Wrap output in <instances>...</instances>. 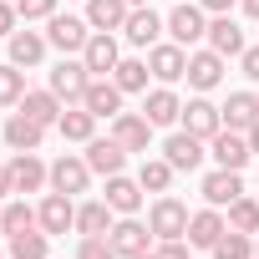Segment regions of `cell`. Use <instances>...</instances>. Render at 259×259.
<instances>
[{
    "label": "cell",
    "instance_id": "obj_46",
    "mask_svg": "<svg viewBox=\"0 0 259 259\" xmlns=\"http://www.w3.org/2000/svg\"><path fill=\"white\" fill-rule=\"evenodd\" d=\"M244 138H249V153H259V122L249 127V133H244Z\"/></svg>",
    "mask_w": 259,
    "mask_h": 259
},
{
    "label": "cell",
    "instance_id": "obj_35",
    "mask_svg": "<svg viewBox=\"0 0 259 259\" xmlns=\"http://www.w3.org/2000/svg\"><path fill=\"white\" fill-rule=\"evenodd\" d=\"M26 92H31V87H26V66L6 61V66H0V107H21Z\"/></svg>",
    "mask_w": 259,
    "mask_h": 259
},
{
    "label": "cell",
    "instance_id": "obj_39",
    "mask_svg": "<svg viewBox=\"0 0 259 259\" xmlns=\"http://www.w3.org/2000/svg\"><path fill=\"white\" fill-rule=\"evenodd\" d=\"M16 11H21L26 26H31V21H51V16H56V0H16Z\"/></svg>",
    "mask_w": 259,
    "mask_h": 259
},
{
    "label": "cell",
    "instance_id": "obj_32",
    "mask_svg": "<svg viewBox=\"0 0 259 259\" xmlns=\"http://www.w3.org/2000/svg\"><path fill=\"white\" fill-rule=\"evenodd\" d=\"M26 229H41V219H36V208L26 203V198H11V203H0V234H26Z\"/></svg>",
    "mask_w": 259,
    "mask_h": 259
},
{
    "label": "cell",
    "instance_id": "obj_4",
    "mask_svg": "<svg viewBox=\"0 0 259 259\" xmlns=\"http://www.w3.org/2000/svg\"><path fill=\"white\" fill-rule=\"evenodd\" d=\"M87 87H92V71H87L81 56H61V61L51 66V92H56L66 107H76V102L87 97Z\"/></svg>",
    "mask_w": 259,
    "mask_h": 259
},
{
    "label": "cell",
    "instance_id": "obj_11",
    "mask_svg": "<svg viewBox=\"0 0 259 259\" xmlns=\"http://www.w3.org/2000/svg\"><path fill=\"white\" fill-rule=\"evenodd\" d=\"M112 138H117L127 153H143V158H148V148H153V122H148L143 112H117V117H112Z\"/></svg>",
    "mask_w": 259,
    "mask_h": 259
},
{
    "label": "cell",
    "instance_id": "obj_36",
    "mask_svg": "<svg viewBox=\"0 0 259 259\" xmlns=\"http://www.w3.org/2000/svg\"><path fill=\"white\" fill-rule=\"evenodd\" d=\"M224 219H229V229H239V234H259V198H249V193L234 198Z\"/></svg>",
    "mask_w": 259,
    "mask_h": 259
},
{
    "label": "cell",
    "instance_id": "obj_1",
    "mask_svg": "<svg viewBox=\"0 0 259 259\" xmlns=\"http://www.w3.org/2000/svg\"><path fill=\"white\" fill-rule=\"evenodd\" d=\"M188 203L183 198H173V193H158L153 198V208H148V229L158 234V239H188Z\"/></svg>",
    "mask_w": 259,
    "mask_h": 259
},
{
    "label": "cell",
    "instance_id": "obj_7",
    "mask_svg": "<svg viewBox=\"0 0 259 259\" xmlns=\"http://www.w3.org/2000/svg\"><path fill=\"white\" fill-rule=\"evenodd\" d=\"M178 122H183V133H193V138H203V143H208L219 127H224V107H213V102H208V92H193V97L183 102V117H178Z\"/></svg>",
    "mask_w": 259,
    "mask_h": 259
},
{
    "label": "cell",
    "instance_id": "obj_44",
    "mask_svg": "<svg viewBox=\"0 0 259 259\" xmlns=\"http://www.w3.org/2000/svg\"><path fill=\"white\" fill-rule=\"evenodd\" d=\"M16 193V183H11V163H0V198H11Z\"/></svg>",
    "mask_w": 259,
    "mask_h": 259
},
{
    "label": "cell",
    "instance_id": "obj_31",
    "mask_svg": "<svg viewBox=\"0 0 259 259\" xmlns=\"http://www.w3.org/2000/svg\"><path fill=\"white\" fill-rule=\"evenodd\" d=\"M56 133H61L66 143H92V138H97V117H92V112L76 102V107H66V112H61Z\"/></svg>",
    "mask_w": 259,
    "mask_h": 259
},
{
    "label": "cell",
    "instance_id": "obj_47",
    "mask_svg": "<svg viewBox=\"0 0 259 259\" xmlns=\"http://www.w3.org/2000/svg\"><path fill=\"white\" fill-rule=\"evenodd\" d=\"M138 259H163V254H158V249H148V254H138Z\"/></svg>",
    "mask_w": 259,
    "mask_h": 259
},
{
    "label": "cell",
    "instance_id": "obj_5",
    "mask_svg": "<svg viewBox=\"0 0 259 259\" xmlns=\"http://www.w3.org/2000/svg\"><path fill=\"white\" fill-rule=\"evenodd\" d=\"M163 31H168V21L153 6H133V11H127V26H122V41L138 46V51H153L163 41Z\"/></svg>",
    "mask_w": 259,
    "mask_h": 259
},
{
    "label": "cell",
    "instance_id": "obj_27",
    "mask_svg": "<svg viewBox=\"0 0 259 259\" xmlns=\"http://www.w3.org/2000/svg\"><path fill=\"white\" fill-rule=\"evenodd\" d=\"M127 0H87V26L92 31H117L122 36V26H127Z\"/></svg>",
    "mask_w": 259,
    "mask_h": 259
},
{
    "label": "cell",
    "instance_id": "obj_25",
    "mask_svg": "<svg viewBox=\"0 0 259 259\" xmlns=\"http://www.w3.org/2000/svg\"><path fill=\"white\" fill-rule=\"evenodd\" d=\"M143 198H148V188H143L138 178H127V173H112V178H107V203H112L117 213H138Z\"/></svg>",
    "mask_w": 259,
    "mask_h": 259
},
{
    "label": "cell",
    "instance_id": "obj_10",
    "mask_svg": "<svg viewBox=\"0 0 259 259\" xmlns=\"http://www.w3.org/2000/svg\"><path fill=\"white\" fill-rule=\"evenodd\" d=\"M81 61L92 76H112L117 61H122V46H117V31H92V41L81 46Z\"/></svg>",
    "mask_w": 259,
    "mask_h": 259
},
{
    "label": "cell",
    "instance_id": "obj_45",
    "mask_svg": "<svg viewBox=\"0 0 259 259\" xmlns=\"http://www.w3.org/2000/svg\"><path fill=\"white\" fill-rule=\"evenodd\" d=\"M239 11H244L249 21H259V0H239Z\"/></svg>",
    "mask_w": 259,
    "mask_h": 259
},
{
    "label": "cell",
    "instance_id": "obj_38",
    "mask_svg": "<svg viewBox=\"0 0 259 259\" xmlns=\"http://www.w3.org/2000/svg\"><path fill=\"white\" fill-rule=\"evenodd\" d=\"M76 259H117V249H112L107 234H97V239H81L76 244Z\"/></svg>",
    "mask_w": 259,
    "mask_h": 259
},
{
    "label": "cell",
    "instance_id": "obj_30",
    "mask_svg": "<svg viewBox=\"0 0 259 259\" xmlns=\"http://www.w3.org/2000/svg\"><path fill=\"white\" fill-rule=\"evenodd\" d=\"M6 254H11V259H51V234H46V229L11 234V239H6Z\"/></svg>",
    "mask_w": 259,
    "mask_h": 259
},
{
    "label": "cell",
    "instance_id": "obj_26",
    "mask_svg": "<svg viewBox=\"0 0 259 259\" xmlns=\"http://www.w3.org/2000/svg\"><path fill=\"white\" fill-rule=\"evenodd\" d=\"M254 122H259V92H229V102H224V127L249 133Z\"/></svg>",
    "mask_w": 259,
    "mask_h": 259
},
{
    "label": "cell",
    "instance_id": "obj_22",
    "mask_svg": "<svg viewBox=\"0 0 259 259\" xmlns=\"http://www.w3.org/2000/svg\"><path fill=\"white\" fill-rule=\"evenodd\" d=\"M203 41H208V46H213L224 61H229V56H244V46H249V41H244V26H239L234 16H213Z\"/></svg>",
    "mask_w": 259,
    "mask_h": 259
},
{
    "label": "cell",
    "instance_id": "obj_3",
    "mask_svg": "<svg viewBox=\"0 0 259 259\" xmlns=\"http://www.w3.org/2000/svg\"><path fill=\"white\" fill-rule=\"evenodd\" d=\"M107 239H112L117 259H138V254H148V249H153V239H158V234H153L138 213H117V224H112V234H107Z\"/></svg>",
    "mask_w": 259,
    "mask_h": 259
},
{
    "label": "cell",
    "instance_id": "obj_9",
    "mask_svg": "<svg viewBox=\"0 0 259 259\" xmlns=\"http://www.w3.org/2000/svg\"><path fill=\"white\" fill-rule=\"evenodd\" d=\"M208 158H213L219 168L244 173V163H249L254 153H249V138H244V133H234V127H219V133L208 138Z\"/></svg>",
    "mask_w": 259,
    "mask_h": 259
},
{
    "label": "cell",
    "instance_id": "obj_8",
    "mask_svg": "<svg viewBox=\"0 0 259 259\" xmlns=\"http://www.w3.org/2000/svg\"><path fill=\"white\" fill-rule=\"evenodd\" d=\"M148 71H153L163 87L183 81V76H188V46H178V41H158V46L148 51Z\"/></svg>",
    "mask_w": 259,
    "mask_h": 259
},
{
    "label": "cell",
    "instance_id": "obj_40",
    "mask_svg": "<svg viewBox=\"0 0 259 259\" xmlns=\"http://www.w3.org/2000/svg\"><path fill=\"white\" fill-rule=\"evenodd\" d=\"M158 254L163 259H188V239H158Z\"/></svg>",
    "mask_w": 259,
    "mask_h": 259
},
{
    "label": "cell",
    "instance_id": "obj_28",
    "mask_svg": "<svg viewBox=\"0 0 259 259\" xmlns=\"http://www.w3.org/2000/svg\"><path fill=\"white\" fill-rule=\"evenodd\" d=\"M6 41H11V61H16V66H36V61L46 56V46H51L46 31H11Z\"/></svg>",
    "mask_w": 259,
    "mask_h": 259
},
{
    "label": "cell",
    "instance_id": "obj_14",
    "mask_svg": "<svg viewBox=\"0 0 259 259\" xmlns=\"http://www.w3.org/2000/svg\"><path fill=\"white\" fill-rule=\"evenodd\" d=\"M122 97H127V92H122V87H117L112 76H92V87H87V97H81V107H87V112H92L97 122H102V117L112 122V117L122 112Z\"/></svg>",
    "mask_w": 259,
    "mask_h": 259
},
{
    "label": "cell",
    "instance_id": "obj_34",
    "mask_svg": "<svg viewBox=\"0 0 259 259\" xmlns=\"http://www.w3.org/2000/svg\"><path fill=\"white\" fill-rule=\"evenodd\" d=\"M148 56H122L117 61V71H112V81L122 87V92H148Z\"/></svg>",
    "mask_w": 259,
    "mask_h": 259
},
{
    "label": "cell",
    "instance_id": "obj_24",
    "mask_svg": "<svg viewBox=\"0 0 259 259\" xmlns=\"http://www.w3.org/2000/svg\"><path fill=\"white\" fill-rule=\"evenodd\" d=\"M112 224H117V208H112L107 198H92V203H81V208H76V234H81V239L112 234Z\"/></svg>",
    "mask_w": 259,
    "mask_h": 259
},
{
    "label": "cell",
    "instance_id": "obj_37",
    "mask_svg": "<svg viewBox=\"0 0 259 259\" xmlns=\"http://www.w3.org/2000/svg\"><path fill=\"white\" fill-rule=\"evenodd\" d=\"M213 259H254V234H239V229H224V239L208 249Z\"/></svg>",
    "mask_w": 259,
    "mask_h": 259
},
{
    "label": "cell",
    "instance_id": "obj_2",
    "mask_svg": "<svg viewBox=\"0 0 259 259\" xmlns=\"http://www.w3.org/2000/svg\"><path fill=\"white\" fill-rule=\"evenodd\" d=\"M163 21H168V36H173L178 46H188V51L208 36V11H203V6H193V0H178V6H173Z\"/></svg>",
    "mask_w": 259,
    "mask_h": 259
},
{
    "label": "cell",
    "instance_id": "obj_18",
    "mask_svg": "<svg viewBox=\"0 0 259 259\" xmlns=\"http://www.w3.org/2000/svg\"><path fill=\"white\" fill-rule=\"evenodd\" d=\"M143 117L153 122V127H173L178 117H183V102H178V92L173 87H153V92H143Z\"/></svg>",
    "mask_w": 259,
    "mask_h": 259
},
{
    "label": "cell",
    "instance_id": "obj_19",
    "mask_svg": "<svg viewBox=\"0 0 259 259\" xmlns=\"http://www.w3.org/2000/svg\"><path fill=\"white\" fill-rule=\"evenodd\" d=\"M11 183H16V193H41L51 183V168L41 163V153H16L11 158Z\"/></svg>",
    "mask_w": 259,
    "mask_h": 259
},
{
    "label": "cell",
    "instance_id": "obj_6",
    "mask_svg": "<svg viewBox=\"0 0 259 259\" xmlns=\"http://www.w3.org/2000/svg\"><path fill=\"white\" fill-rule=\"evenodd\" d=\"M46 41L61 51V56H81V46L92 41V26H87V16H51L46 21Z\"/></svg>",
    "mask_w": 259,
    "mask_h": 259
},
{
    "label": "cell",
    "instance_id": "obj_21",
    "mask_svg": "<svg viewBox=\"0 0 259 259\" xmlns=\"http://www.w3.org/2000/svg\"><path fill=\"white\" fill-rule=\"evenodd\" d=\"M163 158H168L178 173H193V168H198L208 153H203V138H193V133H183V127H178V133L163 143Z\"/></svg>",
    "mask_w": 259,
    "mask_h": 259
},
{
    "label": "cell",
    "instance_id": "obj_16",
    "mask_svg": "<svg viewBox=\"0 0 259 259\" xmlns=\"http://www.w3.org/2000/svg\"><path fill=\"white\" fill-rule=\"evenodd\" d=\"M198 193H203V203H213V208H229L234 198H244V178H239L234 168H213V173H203Z\"/></svg>",
    "mask_w": 259,
    "mask_h": 259
},
{
    "label": "cell",
    "instance_id": "obj_42",
    "mask_svg": "<svg viewBox=\"0 0 259 259\" xmlns=\"http://www.w3.org/2000/svg\"><path fill=\"white\" fill-rule=\"evenodd\" d=\"M16 21H21V11H16V6H6V0H0V36H11V31H16Z\"/></svg>",
    "mask_w": 259,
    "mask_h": 259
},
{
    "label": "cell",
    "instance_id": "obj_29",
    "mask_svg": "<svg viewBox=\"0 0 259 259\" xmlns=\"http://www.w3.org/2000/svg\"><path fill=\"white\" fill-rule=\"evenodd\" d=\"M21 112H26V117H36V122H46V127H56V122H61V112H66V102L46 87V92H26V97H21Z\"/></svg>",
    "mask_w": 259,
    "mask_h": 259
},
{
    "label": "cell",
    "instance_id": "obj_43",
    "mask_svg": "<svg viewBox=\"0 0 259 259\" xmlns=\"http://www.w3.org/2000/svg\"><path fill=\"white\" fill-rule=\"evenodd\" d=\"M198 6H203V11H208V16H229V11H234V6H239V0H198Z\"/></svg>",
    "mask_w": 259,
    "mask_h": 259
},
{
    "label": "cell",
    "instance_id": "obj_17",
    "mask_svg": "<svg viewBox=\"0 0 259 259\" xmlns=\"http://www.w3.org/2000/svg\"><path fill=\"white\" fill-rule=\"evenodd\" d=\"M36 219H41V229L56 239V234H66V229H76V203H71V193H46L41 198V208H36Z\"/></svg>",
    "mask_w": 259,
    "mask_h": 259
},
{
    "label": "cell",
    "instance_id": "obj_12",
    "mask_svg": "<svg viewBox=\"0 0 259 259\" xmlns=\"http://www.w3.org/2000/svg\"><path fill=\"white\" fill-rule=\"evenodd\" d=\"M51 188L56 193H87L92 188V168H87V158H76V153H61L56 163H51Z\"/></svg>",
    "mask_w": 259,
    "mask_h": 259
},
{
    "label": "cell",
    "instance_id": "obj_20",
    "mask_svg": "<svg viewBox=\"0 0 259 259\" xmlns=\"http://www.w3.org/2000/svg\"><path fill=\"white\" fill-rule=\"evenodd\" d=\"M6 143H11L16 153H41L46 122H36V117H26V112H11V117H6Z\"/></svg>",
    "mask_w": 259,
    "mask_h": 259
},
{
    "label": "cell",
    "instance_id": "obj_50",
    "mask_svg": "<svg viewBox=\"0 0 259 259\" xmlns=\"http://www.w3.org/2000/svg\"><path fill=\"white\" fill-rule=\"evenodd\" d=\"M0 259H11V254H6V249H0Z\"/></svg>",
    "mask_w": 259,
    "mask_h": 259
},
{
    "label": "cell",
    "instance_id": "obj_49",
    "mask_svg": "<svg viewBox=\"0 0 259 259\" xmlns=\"http://www.w3.org/2000/svg\"><path fill=\"white\" fill-rule=\"evenodd\" d=\"M254 259H259V239H254Z\"/></svg>",
    "mask_w": 259,
    "mask_h": 259
},
{
    "label": "cell",
    "instance_id": "obj_13",
    "mask_svg": "<svg viewBox=\"0 0 259 259\" xmlns=\"http://www.w3.org/2000/svg\"><path fill=\"white\" fill-rule=\"evenodd\" d=\"M193 92H213L219 81H224V56L213 51V46H203V51H188V76H183Z\"/></svg>",
    "mask_w": 259,
    "mask_h": 259
},
{
    "label": "cell",
    "instance_id": "obj_48",
    "mask_svg": "<svg viewBox=\"0 0 259 259\" xmlns=\"http://www.w3.org/2000/svg\"><path fill=\"white\" fill-rule=\"evenodd\" d=\"M127 6H148V0H127Z\"/></svg>",
    "mask_w": 259,
    "mask_h": 259
},
{
    "label": "cell",
    "instance_id": "obj_15",
    "mask_svg": "<svg viewBox=\"0 0 259 259\" xmlns=\"http://www.w3.org/2000/svg\"><path fill=\"white\" fill-rule=\"evenodd\" d=\"M81 158H87V168H92V173H102V178H112V173H122V168H127V148H122L112 133H107V138H92Z\"/></svg>",
    "mask_w": 259,
    "mask_h": 259
},
{
    "label": "cell",
    "instance_id": "obj_33",
    "mask_svg": "<svg viewBox=\"0 0 259 259\" xmlns=\"http://www.w3.org/2000/svg\"><path fill=\"white\" fill-rule=\"evenodd\" d=\"M173 178H178V168H173L168 158H143V168H138V183H143L148 193H168Z\"/></svg>",
    "mask_w": 259,
    "mask_h": 259
},
{
    "label": "cell",
    "instance_id": "obj_41",
    "mask_svg": "<svg viewBox=\"0 0 259 259\" xmlns=\"http://www.w3.org/2000/svg\"><path fill=\"white\" fill-rule=\"evenodd\" d=\"M239 66H244V76L259 87V46H244V56H239Z\"/></svg>",
    "mask_w": 259,
    "mask_h": 259
},
{
    "label": "cell",
    "instance_id": "obj_23",
    "mask_svg": "<svg viewBox=\"0 0 259 259\" xmlns=\"http://www.w3.org/2000/svg\"><path fill=\"white\" fill-rule=\"evenodd\" d=\"M224 229H229V219H224V208H198L193 219H188V244L193 249H213L219 239H224Z\"/></svg>",
    "mask_w": 259,
    "mask_h": 259
}]
</instances>
